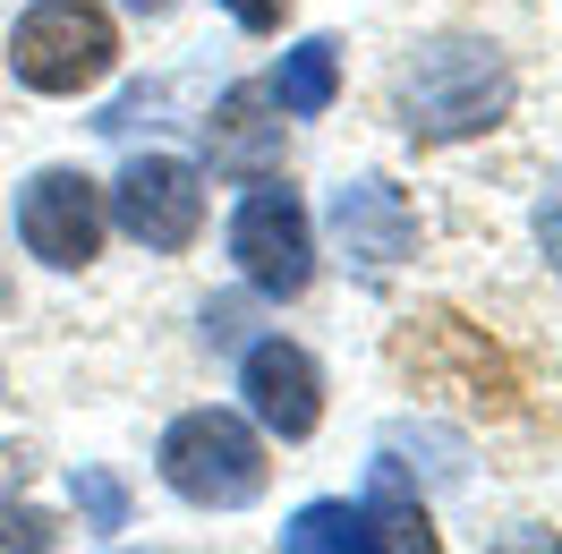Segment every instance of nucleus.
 Masks as SVG:
<instances>
[{"instance_id": "nucleus-15", "label": "nucleus", "mask_w": 562, "mask_h": 554, "mask_svg": "<svg viewBox=\"0 0 562 554\" xmlns=\"http://www.w3.org/2000/svg\"><path fill=\"white\" fill-rule=\"evenodd\" d=\"M60 529L35 512V503H0V546H52Z\"/></svg>"}, {"instance_id": "nucleus-2", "label": "nucleus", "mask_w": 562, "mask_h": 554, "mask_svg": "<svg viewBox=\"0 0 562 554\" xmlns=\"http://www.w3.org/2000/svg\"><path fill=\"white\" fill-rule=\"evenodd\" d=\"M162 486H171L179 503H196V512H247L265 478H273V461H265V435L231 410H188L162 426Z\"/></svg>"}, {"instance_id": "nucleus-1", "label": "nucleus", "mask_w": 562, "mask_h": 554, "mask_svg": "<svg viewBox=\"0 0 562 554\" xmlns=\"http://www.w3.org/2000/svg\"><path fill=\"white\" fill-rule=\"evenodd\" d=\"M512 111V60L494 43H426L409 77H401V120L418 145H460V137H486L494 120Z\"/></svg>"}, {"instance_id": "nucleus-6", "label": "nucleus", "mask_w": 562, "mask_h": 554, "mask_svg": "<svg viewBox=\"0 0 562 554\" xmlns=\"http://www.w3.org/2000/svg\"><path fill=\"white\" fill-rule=\"evenodd\" d=\"M103 188L86 171H69V163H52V171H35L26 188H18V240H26V256H43L52 274H77V265H94L103 256Z\"/></svg>"}, {"instance_id": "nucleus-10", "label": "nucleus", "mask_w": 562, "mask_h": 554, "mask_svg": "<svg viewBox=\"0 0 562 554\" xmlns=\"http://www.w3.org/2000/svg\"><path fill=\"white\" fill-rule=\"evenodd\" d=\"M205 154L213 171H239V179H265L281 163V120H273V86H231L205 120Z\"/></svg>"}, {"instance_id": "nucleus-5", "label": "nucleus", "mask_w": 562, "mask_h": 554, "mask_svg": "<svg viewBox=\"0 0 562 554\" xmlns=\"http://www.w3.org/2000/svg\"><path fill=\"white\" fill-rule=\"evenodd\" d=\"M103 213L137 247L179 256V247H196V231H205V171H196V163H179V154H137L128 171L111 179Z\"/></svg>"}, {"instance_id": "nucleus-3", "label": "nucleus", "mask_w": 562, "mask_h": 554, "mask_svg": "<svg viewBox=\"0 0 562 554\" xmlns=\"http://www.w3.org/2000/svg\"><path fill=\"white\" fill-rule=\"evenodd\" d=\"M9 69L35 95H94L120 69V26L94 0H35L9 26Z\"/></svg>"}, {"instance_id": "nucleus-16", "label": "nucleus", "mask_w": 562, "mask_h": 554, "mask_svg": "<svg viewBox=\"0 0 562 554\" xmlns=\"http://www.w3.org/2000/svg\"><path fill=\"white\" fill-rule=\"evenodd\" d=\"M205 342L213 350H239L247 342V299H213V308H205Z\"/></svg>"}, {"instance_id": "nucleus-17", "label": "nucleus", "mask_w": 562, "mask_h": 554, "mask_svg": "<svg viewBox=\"0 0 562 554\" xmlns=\"http://www.w3.org/2000/svg\"><path fill=\"white\" fill-rule=\"evenodd\" d=\"M537 247H546V265L562 274V179L537 197Z\"/></svg>"}, {"instance_id": "nucleus-4", "label": "nucleus", "mask_w": 562, "mask_h": 554, "mask_svg": "<svg viewBox=\"0 0 562 554\" xmlns=\"http://www.w3.org/2000/svg\"><path fill=\"white\" fill-rule=\"evenodd\" d=\"M231 265L247 274V290H265V299H299L307 281H316V231H307V206H299V188H281L273 171L256 179L231 213Z\"/></svg>"}, {"instance_id": "nucleus-11", "label": "nucleus", "mask_w": 562, "mask_h": 554, "mask_svg": "<svg viewBox=\"0 0 562 554\" xmlns=\"http://www.w3.org/2000/svg\"><path fill=\"white\" fill-rule=\"evenodd\" d=\"M333 95H341V43H333V35H307L290 60H281L273 103L290 111V120H324V111H333Z\"/></svg>"}, {"instance_id": "nucleus-13", "label": "nucleus", "mask_w": 562, "mask_h": 554, "mask_svg": "<svg viewBox=\"0 0 562 554\" xmlns=\"http://www.w3.org/2000/svg\"><path fill=\"white\" fill-rule=\"evenodd\" d=\"M367 546H375L367 503H307L281 529V554H367Z\"/></svg>"}, {"instance_id": "nucleus-18", "label": "nucleus", "mask_w": 562, "mask_h": 554, "mask_svg": "<svg viewBox=\"0 0 562 554\" xmlns=\"http://www.w3.org/2000/svg\"><path fill=\"white\" fill-rule=\"evenodd\" d=\"M231 18H239L247 35H281V18H290V0H222Z\"/></svg>"}, {"instance_id": "nucleus-8", "label": "nucleus", "mask_w": 562, "mask_h": 554, "mask_svg": "<svg viewBox=\"0 0 562 554\" xmlns=\"http://www.w3.org/2000/svg\"><path fill=\"white\" fill-rule=\"evenodd\" d=\"M333 240L358 274H392L409 247H418V213L392 179H341L333 188Z\"/></svg>"}, {"instance_id": "nucleus-20", "label": "nucleus", "mask_w": 562, "mask_h": 554, "mask_svg": "<svg viewBox=\"0 0 562 554\" xmlns=\"http://www.w3.org/2000/svg\"><path fill=\"white\" fill-rule=\"evenodd\" d=\"M0 299H9V290H0Z\"/></svg>"}, {"instance_id": "nucleus-14", "label": "nucleus", "mask_w": 562, "mask_h": 554, "mask_svg": "<svg viewBox=\"0 0 562 554\" xmlns=\"http://www.w3.org/2000/svg\"><path fill=\"white\" fill-rule=\"evenodd\" d=\"M77 512H86V529H94V538H120V529H128V486L111 478V469H77Z\"/></svg>"}, {"instance_id": "nucleus-9", "label": "nucleus", "mask_w": 562, "mask_h": 554, "mask_svg": "<svg viewBox=\"0 0 562 554\" xmlns=\"http://www.w3.org/2000/svg\"><path fill=\"white\" fill-rule=\"evenodd\" d=\"M401 367H418L426 392H460V401H494V392H512L503 358H494L460 315H418V324L401 333Z\"/></svg>"}, {"instance_id": "nucleus-7", "label": "nucleus", "mask_w": 562, "mask_h": 554, "mask_svg": "<svg viewBox=\"0 0 562 554\" xmlns=\"http://www.w3.org/2000/svg\"><path fill=\"white\" fill-rule=\"evenodd\" d=\"M239 392H247V418L265 426V435H281V444H307L324 426V376L316 358L299 342H281V333H265V342L239 350Z\"/></svg>"}, {"instance_id": "nucleus-12", "label": "nucleus", "mask_w": 562, "mask_h": 554, "mask_svg": "<svg viewBox=\"0 0 562 554\" xmlns=\"http://www.w3.org/2000/svg\"><path fill=\"white\" fill-rule=\"evenodd\" d=\"M367 520H375V546H392V554H435L426 503L409 495L401 461H375V486H367Z\"/></svg>"}, {"instance_id": "nucleus-19", "label": "nucleus", "mask_w": 562, "mask_h": 554, "mask_svg": "<svg viewBox=\"0 0 562 554\" xmlns=\"http://www.w3.org/2000/svg\"><path fill=\"white\" fill-rule=\"evenodd\" d=\"M128 9H145V18H162V9H171V0H128Z\"/></svg>"}]
</instances>
